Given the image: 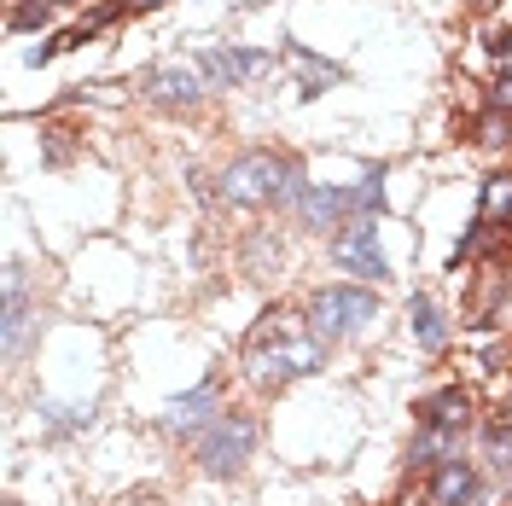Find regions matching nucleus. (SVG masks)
Listing matches in <instances>:
<instances>
[{
    "instance_id": "nucleus-1",
    "label": "nucleus",
    "mask_w": 512,
    "mask_h": 506,
    "mask_svg": "<svg viewBox=\"0 0 512 506\" xmlns=\"http://www.w3.org/2000/svg\"><path fill=\"white\" fill-rule=\"evenodd\" d=\"M320 367H326V344L315 338L309 315L280 309V303L245 332V349H239V373H245L256 390H286V384L309 379Z\"/></svg>"
},
{
    "instance_id": "nucleus-2",
    "label": "nucleus",
    "mask_w": 512,
    "mask_h": 506,
    "mask_svg": "<svg viewBox=\"0 0 512 506\" xmlns=\"http://www.w3.org/2000/svg\"><path fill=\"white\" fill-rule=\"evenodd\" d=\"M309 192L303 181V163L291 158V152H239V158L227 163L222 175H216V198H222L227 210H297V198Z\"/></svg>"
},
{
    "instance_id": "nucleus-3",
    "label": "nucleus",
    "mask_w": 512,
    "mask_h": 506,
    "mask_svg": "<svg viewBox=\"0 0 512 506\" xmlns=\"http://www.w3.org/2000/svg\"><path fill=\"white\" fill-rule=\"evenodd\" d=\"M303 315L320 344H350L379 320V291L373 285H320V291H309Z\"/></svg>"
},
{
    "instance_id": "nucleus-4",
    "label": "nucleus",
    "mask_w": 512,
    "mask_h": 506,
    "mask_svg": "<svg viewBox=\"0 0 512 506\" xmlns=\"http://www.w3.org/2000/svg\"><path fill=\"white\" fill-rule=\"evenodd\" d=\"M256 443H262V419L245 408H227L210 431H198L192 437V460H198V472L204 477H239L245 466H251Z\"/></svg>"
},
{
    "instance_id": "nucleus-5",
    "label": "nucleus",
    "mask_w": 512,
    "mask_h": 506,
    "mask_svg": "<svg viewBox=\"0 0 512 506\" xmlns=\"http://www.w3.org/2000/svg\"><path fill=\"white\" fill-rule=\"evenodd\" d=\"M379 216H355L338 239H332V262L355 274V285H384L390 280V262H384V245H379Z\"/></svg>"
},
{
    "instance_id": "nucleus-6",
    "label": "nucleus",
    "mask_w": 512,
    "mask_h": 506,
    "mask_svg": "<svg viewBox=\"0 0 512 506\" xmlns=\"http://www.w3.org/2000/svg\"><path fill=\"white\" fill-rule=\"evenodd\" d=\"M355 216H361L355 187H326V181H309V192L297 198V222L309 227V233H320V239H338Z\"/></svg>"
},
{
    "instance_id": "nucleus-7",
    "label": "nucleus",
    "mask_w": 512,
    "mask_h": 506,
    "mask_svg": "<svg viewBox=\"0 0 512 506\" xmlns=\"http://www.w3.org/2000/svg\"><path fill=\"white\" fill-rule=\"evenodd\" d=\"M222 379H204V384H192L187 396H175L169 408H163V431L169 437H181V443H192L198 431H210L216 419H222Z\"/></svg>"
},
{
    "instance_id": "nucleus-8",
    "label": "nucleus",
    "mask_w": 512,
    "mask_h": 506,
    "mask_svg": "<svg viewBox=\"0 0 512 506\" xmlns=\"http://www.w3.org/2000/svg\"><path fill=\"white\" fill-rule=\"evenodd\" d=\"M192 64L204 70L210 88H245V82L274 70V53H262V47H204Z\"/></svg>"
},
{
    "instance_id": "nucleus-9",
    "label": "nucleus",
    "mask_w": 512,
    "mask_h": 506,
    "mask_svg": "<svg viewBox=\"0 0 512 506\" xmlns=\"http://www.w3.org/2000/svg\"><path fill=\"white\" fill-rule=\"evenodd\" d=\"M140 88H146V99H152V105H163V111H192V105L204 99V88H210V82H204V70H198V64L169 59V64H152Z\"/></svg>"
},
{
    "instance_id": "nucleus-10",
    "label": "nucleus",
    "mask_w": 512,
    "mask_h": 506,
    "mask_svg": "<svg viewBox=\"0 0 512 506\" xmlns=\"http://www.w3.org/2000/svg\"><path fill=\"white\" fill-rule=\"evenodd\" d=\"M414 425H431V431H454V437H466V431L478 425V396H472L466 384H443V390H431V396H419V402H414Z\"/></svg>"
},
{
    "instance_id": "nucleus-11",
    "label": "nucleus",
    "mask_w": 512,
    "mask_h": 506,
    "mask_svg": "<svg viewBox=\"0 0 512 506\" xmlns=\"http://www.w3.org/2000/svg\"><path fill=\"white\" fill-rule=\"evenodd\" d=\"M483 489V472L478 460H466V454H454L448 466H437L431 472V483H425V501L431 506H472Z\"/></svg>"
},
{
    "instance_id": "nucleus-12",
    "label": "nucleus",
    "mask_w": 512,
    "mask_h": 506,
    "mask_svg": "<svg viewBox=\"0 0 512 506\" xmlns=\"http://www.w3.org/2000/svg\"><path fill=\"white\" fill-rule=\"evenodd\" d=\"M478 460L495 483H512V425L501 413H483L478 419Z\"/></svg>"
},
{
    "instance_id": "nucleus-13",
    "label": "nucleus",
    "mask_w": 512,
    "mask_h": 506,
    "mask_svg": "<svg viewBox=\"0 0 512 506\" xmlns=\"http://www.w3.org/2000/svg\"><path fill=\"white\" fill-rule=\"evenodd\" d=\"M501 303H507V268L489 256L478 274H472V303H466V315H472V326H489V320L501 315Z\"/></svg>"
},
{
    "instance_id": "nucleus-14",
    "label": "nucleus",
    "mask_w": 512,
    "mask_h": 506,
    "mask_svg": "<svg viewBox=\"0 0 512 506\" xmlns=\"http://www.w3.org/2000/svg\"><path fill=\"white\" fill-rule=\"evenodd\" d=\"M466 448V437H454V431H431V425H419V437L408 443V472H437V466H448L454 454Z\"/></svg>"
},
{
    "instance_id": "nucleus-15",
    "label": "nucleus",
    "mask_w": 512,
    "mask_h": 506,
    "mask_svg": "<svg viewBox=\"0 0 512 506\" xmlns=\"http://www.w3.org/2000/svg\"><path fill=\"white\" fill-rule=\"evenodd\" d=\"M408 326H414V344L425 349V355H443L448 349V326H443V309L425 297V291H414L408 297Z\"/></svg>"
},
{
    "instance_id": "nucleus-16",
    "label": "nucleus",
    "mask_w": 512,
    "mask_h": 506,
    "mask_svg": "<svg viewBox=\"0 0 512 506\" xmlns=\"http://www.w3.org/2000/svg\"><path fill=\"white\" fill-rule=\"evenodd\" d=\"M286 59L303 70V99H315L320 82H344V70H338V64L315 59V53H309V47H297V41H286Z\"/></svg>"
},
{
    "instance_id": "nucleus-17",
    "label": "nucleus",
    "mask_w": 512,
    "mask_h": 506,
    "mask_svg": "<svg viewBox=\"0 0 512 506\" xmlns=\"http://www.w3.org/2000/svg\"><path fill=\"white\" fill-rule=\"evenodd\" d=\"M472 140H478L483 152H507V146H512V117H507V111H489V105H483V117L472 123Z\"/></svg>"
},
{
    "instance_id": "nucleus-18",
    "label": "nucleus",
    "mask_w": 512,
    "mask_h": 506,
    "mask_svg": "<svg viewBox=\"0 0 512 506\" xmlns=\"http://www.w3.org/2000/svg\"><path fill=\"white\" fill-rule=\"evenodd\" d=\"M478 216H483V222H495V216H512V175H489V181H483Z\"/></svg>"
},
{
    "instance_id": "nucleus-19",
    "label": "nucleus",
    "mask_w": 512,
    "mask_h": 506,
    "mask_svg": "<svg viewBox=\"0 0 512 506\" xmlns=\"http://www.w3.org/2000/svg\"><path fill=\"white\" fill-rule=\"evenodd\" d=\"M88 425H94V408H47L41 413L47 437H70V431H88Z\"/></svg>"
},
{
    "instance_id": "nucleus-20",
    "label": "nucleus",
    "mask_w": 512,
    "mask_h": 506,
    "mask_svg": "<svg viewBox=\"0 0 512 506\" xmlns=\"http://www.w3.org/2000/svg\"><path fill=\"white\" fill-rule=\"evenodd\" d=\"M384 175H390V169L373 163V169L355 181V204H361V216H379V210H384Z\"/></svg>"
},
{
    "instance_id": "nucleus-21",
    "label": "nucleus",
    "mask_w": 512,
    "mask_h": 506,
    "mask_svg": "<svg viewBox=\"0 0 512 506\" xmlns=\"http://www.w3.org/2000/svg\"><path fill=\"white\" fill-rule=\"evenodd\" d=\"M53 12H59V0H18V6H12V30H18V35H24V30H41Z\"/></svg>"
},
{
    "instance_id": "nucleus-22",
    "label": "nucleus",
    "mask_w": 512,
    "mask_h": 506,
    "mask_svg": "<svg viewBox=\"0 0 512 506\" xmlns=\"http://www.w3.org/2000/svg\"><path fill=\"white\" fill-rule=\"evenodd\" d=\"M489 111H507L512 117V76H495V88H489V99H483Z\"/></svg>"
},
{
    "instance_id": "nucleus-23",
    "label": "nucleus",
    "mask_w": 512,
    "mask_h": 506,
    "mask_svg": "<svg viewBox=\"0 0 512 506\" xmlns=\"http://www.w3.org/2000/svg\"><path fill=\"white\" fill-rule=\"evenodd\" d=\"M152 6H163V0H128V12H152Z\"/></svg>"
},
{
    "instance_id": "nucleus-24",
    "label": "nucleus",
    "mask_w": 512,
    "mask_h": 506,
    "mask_svg": "<svg viewBox=\"0 0 512 506\" xmlns=\"http://www.w3.org/2000/svg\"><path fill=\"white\" fill-rule=\"evenodd\" d=\"M466 6H472V12H495V0H466Z\"/></svg>"
},
{
    "instance_id": "nucleus-25",
    "label": "nucleus",
    "mask_w": 512,
    "mask_h": 506,
    "mask_svg": "<svg viewBox=\"0 0 512 506\" xmlns=\"http://www.w3.org/2000/svg\"><path fill=\"white\" fill-rule=\"evenodd\" d=\"M6 506H24V501H6Z\"/></svg>"
},
{
    "instance_id": "nucleus-26",
    "label": "nucleus",
    "mask_w": 512,
    "mask_h": 506,
    "mask_svg": "<svg viewBox=\"0 0 512 506\" xmlns=\"http://www.w3.org/2000/svg\"><path fill=\"white\" fill-rule=\"evenodd\" d=\"M12 6H18V0H12Z\"/></svg>"
}]
</instances>
